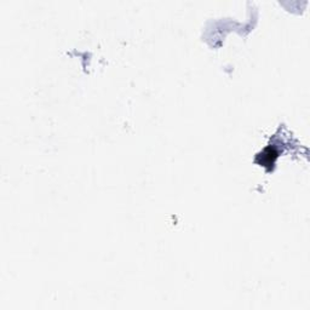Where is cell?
I'll list each match as a JSON object with an SVG mask.
<instances>
[{"label": "cell", "mask_w": 310, "mask_h": 310, "mask_svg": "<svg viewBox=\"0 0 310 310\" xmlns=\"http://www.w3.org/2000/svg\"><path fill=\"white\" fill-rule=\"evenodd\" d=\"M276 156H278V150H276L274 147H268L266 148L263 152L259 153V154L257 155V161H258L261 165L267 166V167H270V166H273Z\"/></svg>", "instance_id": "6da1fadb"}]
</instances>
